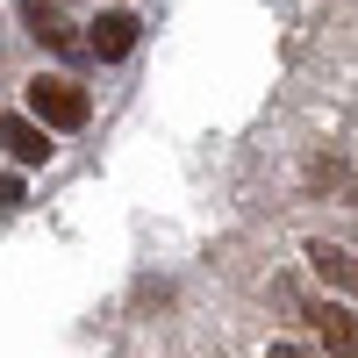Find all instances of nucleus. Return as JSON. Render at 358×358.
I'll use <instances>...</instances> for the list:
<instances>
[{
    "instance_id": "1",
    "label": "nucleus",
    "mask_w": 358,
    "mask_h": 358,
    "mask_svg": "<svg viewBox=\"0 0 358 358\" xmlns=\"http://www.w3.org/2000/svg\"><path fill=\"white\" fill-rule=\"evenodd\" d=\"M22 94H29V115H36L43 129H86V115H94L86 86H72L65 72H36Z\"/></svg>"
},
{
    "instance_id": "2",
    "label": "nucleus",
    "mask_w": 358,
    "mask_h": 358,
    "mask_svg": "<svg viewBox=\"0 0 358 358\" xmlns=\"http://www.w3.org/2000/svg\"><path fill=\"white\" fill-rule=\"evenodd\" d=\"M136 36H143V22H136L129 8H108V15H94V22H86V50H94L101 65L129 57V50H136Z\"/></svg>"
},
{
    "instance_id": "3",
    "label": "nucleus",
    "mask_w": 358,
    "mask_h": 358,
    "mask_svg": "<svg viewBox=\"0 0 358 358\" xmlns=\"http://www.w3.org/2000/svg\"><path fill=\"white\" fill-rule=\"evenodd\" d=\"M301 315H308V330L330 344V358H358V315H351V308H337V301H301Z\"/></svg>"
},
{
    "instance_id": "4",
    "label": "nucleus",
    "mask_w": 358,
    "mask_h": 358,
    "mask_svg": "<svg viewBox=\"0 0 358 358\" xmlns=\"http://www.w3.org/2000/svg\"><path fill=\"white\" fill-rule=\"evenodd\" d=\"M22 22H29V36H36V43H50V50H79L72 22L57 15V0H22Z\"/></svg>"
},
{
    "instance_id": "5",
    "label": "nucleus",
    "mask_w": 358,
    "mask_h": 358,
    "mask_svg": "<svg viewBox=\"0 0 358 358\" xmlns=\"http://www.w3.org/2000/svg\"><path fill=\"white\" fill-rule=\"evenodd\" d=\"M0 143H8V158H15V165H43V158L57 151L50 129H43V122H22V115H15V122H0Z\"/></svg>"
},
{
    "instance_id": "6",
    "label": "nucleus",
    "mask_w": 358,
    "mask_h": 358,
    "mask_svg": "<svg viewBox=\"0 0 358 358\" xmlns=\"http://www.w3.org/2000/svg\"><path fill=\"white\" fill-rule=\"evenodd\" d=\"M308 258H315V273L330 280V287H351V294H358V258H351V251H337V244H308Z\"/></svg>"
},
{
    "instance_id": "7",
    "label": "nucleus",
    "mask_w": 358,
    "mask_h": 358,
    "mask_svg": "<svg viewBox=\"0 0 358 358\" xmlns=\"http://www.w3.org/2000/svg\"><path fill=\"white\" fill-rule=\"evenodd\" d=\"M0 208H22V179L15 172H0Z\"/></svg>"
},
{
    "instance_id": "8",
    "label": "nucleus",
    "mask_w": 358,
    "mask_h": 358,
    "mask_svg": "<svg viewBox=\"0 0 358 358\" xmlns=\"http://www.w3.org/2000/svg\"><path fill=\"white\" fill-rule=\"evenodd\" d=\"M273 358H308V351H294V344H273Z\"/></svg>"
},
{
    "instance_id": "9",
    "label": "nucleus",
    "mask_w": 358,
    "mask_h": 358,
    "mask_svg": "<svg viewBox=\"0 0 358 358\" xmlns=\"http://www.w3.org/2000/svg\"><path fill=\"white\" fill-rule=\"evenodd\" d=\"M351 201H358V194H351Z\"/></svg>"
}]
</instances>
